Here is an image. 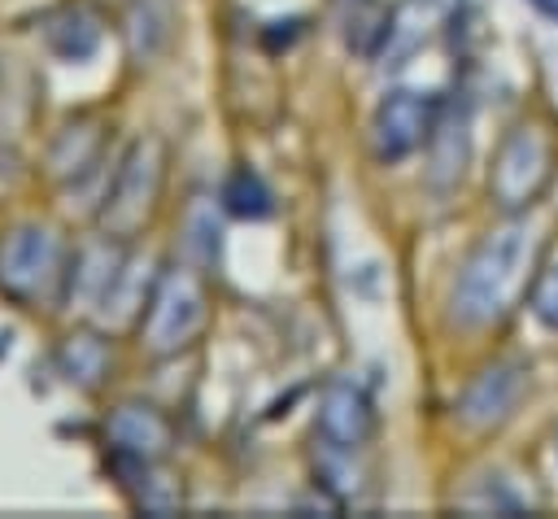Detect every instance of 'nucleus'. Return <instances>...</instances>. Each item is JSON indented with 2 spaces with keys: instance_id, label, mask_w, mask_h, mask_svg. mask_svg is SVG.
<instances>
[{
  "instance_id": "f257e3e1",
  "label": "nucleus",
  "mask_w": 558,
  "mask_h": 519,
  "mask_svg": "<svg viewBox=\"0 0 558 519\" xmlns=\"http://www.w3.org/2000/svg\"><path fill=\"white\" fill-rule=\"evenodd\" d=\"M541 253H545V222L532 218L527 209L506 214L497 227H488L453 275L449 323L458 331H484L497 327L506 314H514L532 292Z\"/></svg>"
},
{
  "instance_id": "f03ea898",
  "label": "nucleus",
  "mask_w": 558,
  "mask_h": 519,
  "mask_svg": "<svg viewBox=\"0 0 558 519\" xmlns=\"http://www.w3.org/2000/svg\"><path fill=\"white\" fill-rule=\"evenodd\" d=\"M558 174V126L545 113H527L506 126L493 166H488V201L501 214L532 209Z\"/></svg>"
},
{
  "instance_id": "7ed1b4c3",
  "label": "nucleus",
  "mask_w": 558,
  "mask_h": 519,
  "mask_svg": "<svg viewBox=\"0 0 558 519\" xmlns=\"http://www.w3.org/2000/svg\"><path fill=\"white\" fill-rule=\"evenodd\" d=\"M205 318H209L205 283H201L192 270L170 266V270L157 279L153 297H148V310H144L140 331H144V345H148L153 353H179V349L205 327Z\"/></svg>"
},
{
  "instance_id": "20e7f679",
  "label": "nucleus",
  "mask_w": 558,
  "mask_h": 519,
  "mask_svg": "<svg viewBox=\"0 0 558 519\" xmlns=\"http://www.w3.org/2000/svg\"><path fill=\"white\" fill-rule=\"evenodd\" d=\"M527 384H532V366H527L523 358H493V362L480 366V371L471 375V384L458 393V401H453L458 427L471 432V436L497 432V427L519 410Z\"/></svg>"
},
{
  "instance_id": "39448f33",
  "label": "nucleus",
  "mask_w": 558,
  "mask_h": 519,
  "mask_svg": "<svg viewBox=\"0 0 558 519\" xmlns=\"http://www.w3.org/2000/svg\"><path fill=\"white\" fill-rule=\"evenodd\" d=\"M161 174H166V148H161V140H140L135 148H131V157L122 161V170H118V179H113V188H109V196H105V209H100V222L109 227V231H118V236H126V231H135L144 218H148V209H153V201H157V192H161Z\"/></svg>"
},
{
  "instance_id": "423d86ee",
  "label": "nucleus",
  "mask_w": 558,
  "mask_h": 519,
  "mask_svg": "<svg viewBox=\"0 0 558 519\" xmlns=\"http://www.w3.org/2000/svg\"><path fill=\"white\" fill-rule=\"evenodd\" d=\"M436 113H440V100H427L418 92H388L375 109V122H371L375 157L384 166H392V161L410 157L414 148H423L432 140Z\"/></svg>"
},
{
  "instance_id": "0eeeda50",
  "label": "nucleus",
  "mask_w": 558,
  "mask_h": 519,
  "mask_svg": "<svg viewBox=\"0 0 558 519\" xmlns=\"http://www.w3.org/2000/svg\"><path fill=\"white\" fill-rule=\"evenodd\" d=\"M375 432L371 397L353 379H331L318 401V436L331 449H362Z\"/></svg>"
},
{
  "instance_id": "6e6552de",
  "label": "nucleus",
  "mask_w": 558,
  "mask_h": 519,
  "mask_svg": "<svg viewBox=\"0 0 558 519\" xmlns=\"http://www.w3.org/2000/svg\"><path fill=\"white\" fill-rule=\"evenodd\" d=\"M48 275H52V240H48V231L22 227L0 244V283L17 301H31Z\"/></svg>"
},
{
  "instance_id": "1a4fd4ad",
  "label": "nucleus",
  "mask_w": 558,
  "mask_h": 519,
  "mask_svg": "<svg viewBox=\"0 0 558 519\" xmlns=\"http://www.w3.org/2000/svg\"><path fill=\"white\" fill-rule=\"evenodd\" d=\"M109 436H113V454H126V458H144L153 462L157 454L170 449V423L153 410V406H122L109 423Z\"/></svg>"
},
{
  "instance_id": "9d476101",
  "label": "nucleus",
  "mask_w": 558,
  "mask_h": 519,
  "mask_svg": "<svg viewBox=\"0 0 558 519\" xmlns=\"http://www.w3.org/2000/svg\"><path fill=\"white\" fill-rule=\"evenodd\" d=\"M222 205H227L235 218H266V214L275 209V196H270V188L262 183L257 170L240 166V170H231L227 183H222Z\"/></svg>"
},
{
  "instance_id": "9b49d317",
  "label": "nucleus",
  "mask_w": 558,
  "mask_h": 519,
  "mask_svg": "<svg viewBox=\"0 0 558 519\" xmlns=\"http://www.w3.org/2000/svg\"><path fill=\"white\" fill-rule=\"evenodd\" d=\"M527 310L536 323H545L549 331H558V266H541L527 292Z\"/></svg>"
},
{
  "instance_id": "f8f14e48",
  "label": "nucleus",
  "mask_w": 558,
  "mask_h": 519,
  "mask_svg": "<svg viewBox=\"0 0 558 519\" xmlns=\"http://www.w3.org/2000/svg\"><path fill=\"white\" fill-rule=\"evenodd\" d=\"M541 13H549V17H558V0H532Z\"/></svg>"
},
{
  "instance_id": "ddd939ff",
  "label": "nucleus",
  "mask_w": 558,
  "mask_h": 519,
  "mask_svg": "<svg viewBox=\"0 0 558 519\" xmlns=\"http://www.w3.org/2000/svg\"><path fill=\"white\" fill-rule=\"evenodd\" d=\"M554 449H558V440H554Z\"/></svg>"
}]
</instances>
